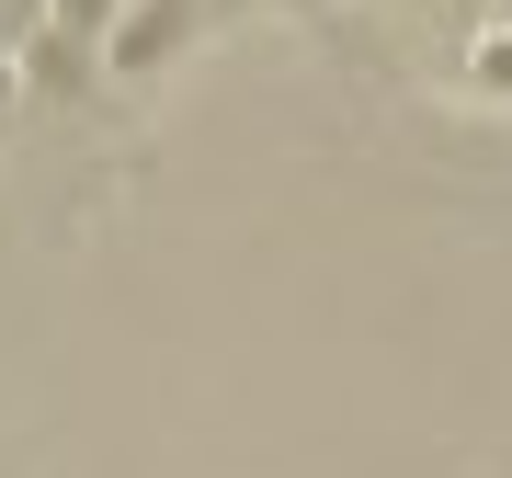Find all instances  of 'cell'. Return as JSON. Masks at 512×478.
<instances>
[{"instance_id": "cell-3", "label": "cell", "mask_w": 512, "mask_h": 478, "mask_svg": "<svg viewBox=\"0 0 512 478\" xmlns=\"http://www.w3.org/2000/svg\"><path fill=\"white\" fill-rule=\"evenodd\" d=\"M478 80H490V92H512V46H490V57H478Z\"/></svg>"}, {"instance_id": "cell-2", "label": "cell", "mask_w": 512, "mask_h": 478, "mask_svg": "<svg viewBox=\"0 0 512 478\" xmlns=\"http://www.w3.org/2000/svg\"><path fill=\"white\" fill-rule=\"evenodd\" d=\"M92 69H103V46H92V35H57V23L35 35V80H46V92H80Z\"/></svg>"}, {"instance_id": "cell-4", "label": "cell", "mask_w": 512, "mask_h": 478, "mask_svg": "<svg viewBox=\"0 0 512 478\" xmlns=\"http://www.w3.org/2000/svg\"><path fill=\"white\" fill-rule=\"evenodd\" d=\"M0 103H12V69H0Z\"/></svg>"}, {"instance_id": "cell-1", "label": "cell", "mask_w": 512, "mask_h": 478, "mask_svg": "<svg viewBox=\"0 0 512 478\" xmlns=\"http://www.w3.org/2000/svg\"><path fill=\"white\" fill-rule=\"evenodd\" d=\"M194 23H205V0H126L114 35H103V69H114V80H160L171 57L194 46Z\"/></svg>"}]
</instances>
